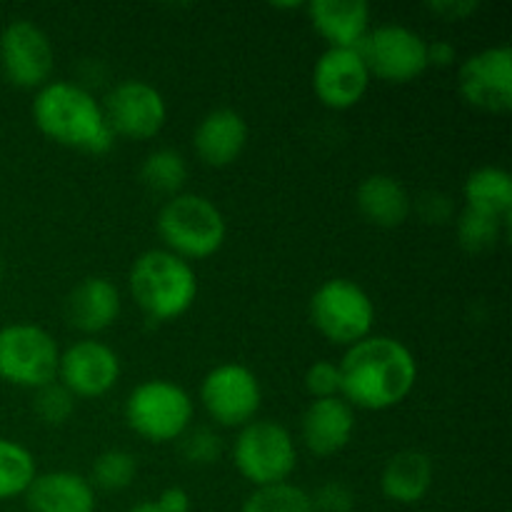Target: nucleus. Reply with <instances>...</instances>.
<instances>
[{
  "label": "nucleus",
  "instance_id": "5701e85b",
  "mask_svg": "<svg viewBox=\"0 0 512 512\" xmlns=\"http://www.w3.org/2000/svg\"><path fill=\"white\" fill-rule=\"evenodd\" d=\"M465 208L480 210L508 223L512 210V178L508 170L485 165L473 170L463 185Z\"/></svg>",
  "mask_w": 512,
  "mask_h": 512
},
{
  "label": "nucleus",
  "instance_id": "dca6fc26",
  "mask_svg": "<svg viewBox=\"0 0 512 512\" xmlns=\"http://www.w3.org/2000/svg\"><path fill=\"white\" fill-rule=\"evenodd\" d=\"M353 433L355 410L343 398L313 400L300 423L305 448L318 458H330L348 448Z\"/></svg>",
  "mask_w": 512,
  "mask_h": 512
},
{
  "label": "nucleus",
  "instance_id": "473e14b6",
  "mask_svg": "<svg viewBox=\"0 0 512 512\" xmlns=\"http://www.w3.org/2000/svg\"><path fill=\"white\" fill-rule=\"evenodd\" d=\"M418 213L425 223H445L450 218V213H453V205H450L448 195L425 193L418 200Z\"/></svg>",
  "mask_w": 512,
  "mask_h": 512
},
{
  "label": "nucleus",
  "instance_id": "72a5a7b5",
  "mask_svg": "<svg viewBox=\"0 0 512 512\" xmlns=\"http://www.w3.org/2000/svg\"><path fill=\"white\" fill-rule=\"evenodd\" d=\"M478 5L480 3L475 0H438V3H428V10L453 23V20H465L468 15H473Z\"/></svg>",
  "mask_w": 512,
  "mask_h": 512
},
{
  "label": "nucleus",
  "instance_id": "cd10ccee",
  "mask_svg": "<svg viewBox=\"0 0 512 512\" xmlns=\"http://www.w3.org/2000/svg\"><path fill=\"white\" fill-rule=\"evenodd\" d=\"M505 220L493 218L488 213H480V210L465 208L458 215V240L463 245V250L468 253L480 255L488 253L498 245V240L503 238Z\"/></svg>",
  "mask_w": 512,
  "mask_h": 512
},
{
  "label": "nucleus",
  "instance_id": "aec40b11",
  "mask_svg": "<svg viewBox=\"0 0 512 512\" xmlns=\"http://www.w3.org/2000/svg\"><path fill=\"white\" fill-rule=\"evenodd\" d=\"M23 498L28 512H95L98 508L88 478L70 470L38 475Z\"/></svg>",
  "mask_w": 512,
  "mask_h": 512
},
{
  "label": "nucleus",
  "instance_id": "ddd939ff",
  "mask_svg": "<svg viewBox=\"0 0 512 512\" xmlns=\"http://www.w3.org/2000/svg\"><path fill=\"white\" fill-rule=\"evenodd\" d=\"M460 95L483 113H508L512 108V50L495 45L463 60L458 73Z\"/></svg>",
  "mask_w": 512,
  "mask_h": 512
},
{
  "label": "nucleus",
  "instance_id": "2f4dec72",
  "mask_svg": "<svg viewBox=\"0 0 512 512\" xmlns=\"http://www.w3.org/2000/svg\"><path fill=\"white\" fill-rule=\"evenodd\" d=\"M310 500H313V512H353L355 508V493L340 480L320 485Z\"/></svg>",
  "mask_w": 512,
  "mask_h": 512
},
{
  "label": "nucleus",
  "instance_id": "a211bd4d",
  "mask_svg": "<svg viewBox=\"0 0 512 512\" xmlns=\"http://www.w3.org/2000/svg\"><path fill=\"white\" fill-rule=\"evenodd\" d=\"M248 133V123L238 110H210L193 133L195 155L210 168H228L248 145Z\"/></svg>",
  "mask_w": 512,
  "mask_h": 512
},
{
  "label": "nucleus",
  "instance_id": "c85d7f7f",
  "mask_svg": "<svg viewBox=\"0 0 512 512\" xmlns=\"http://www.w3.org/2000/svg\"><path fill=\"white\" fill-rule=\"evenodd\" d=\"M33 413L38 415L40 423L50 425V428H60V425H65L70 418H73L75 395L53 380V383L35 390Z\"/></svg>",
  "mask_w": 512,
  "mask_h": 512
},
{
  "label": "nucleus",
  "instance_id": "9d476101",
  "mask_svg": "<svg viewBox=\"0 0 512 512\" xmlns=\"http://www.w3.org/2000/svg\"><path fill=\"white\" fill-rule=\"evenodd\" d=\"M358 50L370 75L385 83H410L428 70V40L405 25H378Z\"/></svg>",
  "mask_w": 512,
  "mask_h": 512
},
{
  "label": "nucleus",
  "instance_id": "20e7f679",
  "mask_svg": "<svg viewBox=\"0 0 512 512\" xmlns=\"http://www.w3.org/2000/svg\"><path fill=\"white\" fill-rule=\"evenodd\" d=\"M165 250L183 260H205L225 243V218L213 200L200 193H178L158 213Z\"/></svg>",
  "mask_w": 512,
  "mask_h": 512
},
{
  "label": "nucleus",
  "instance_id": "a878e982",
  "mask_svg": "<svg viewBox=\"0 0 512 512\" xmlns=\"http://www.w3.org/2000/svg\"><path fill=\"white\" fill-rule=\"evenodd\" d=\"M138 475V460L128 450H105L95 458L93 468H90L88 483L95 488L105 490V493H120V490L130 488Z\"/></svg>",
  "mask_w": 512,
  "mask_h": 512
},
{
  "label": "nucleus",
  "instance_id": "4c0bfd02",
  "mask_svg": "<svg viewBox=\"0 0 512 512\" xmlns=\"http://www.w3.org/2000/svg\"><path fill=\"white\" fill-rule=\"evenodd\" d=\"M3 273H5V270H3V258H0V285H3Z\"/></svg>",
  "mask_w": 512,
  "mask_h": 512
},
{
  "label": "nucleus",
  "instance_id": "1a4fd4ad",
  "mask_svg": "<svg viewBox=\"0 0 512 512\" xmlns=\"http://www.w3.org/2000/svg\"><path fill=\"white\" fill-rule=\"evenodd\" d=\"M205 413L223 428H245L263 405L258 375L240 363L215 365L200 383Z\"/></svg>",
  "mask_w": 512,
  "mask_h": 512
},
{
  "label": "nucleus",
  "instance_id": "f704fd0d",
  "mask_svg": "<svg viewBox=\"0 0 512 512\" xmlns=\"http://www.w3.org/2000/svg\"><path fill=\"white\" fill-rule=\"evenodd\" d=\"M155 505L163 512H190V495L183 488H165Z\"/></svg>",
  "mask_w": 512,
  "mask_h": 512
},
{
  "label": "nucleus",
  "instance_id": "412c9836",
  "mask_svg": "<svg viewBox=\"0 0 512 512\" xmlns=\"http://www.w3.org/2000/svg\"><path fill=\"white\" fill-rule=\"evenodd\" d=\"M360 215L378 228H400L413 210V198L398 178L385 173L368 175L355 193Z\"/></svg>",
  "mask_w": 512,
  "mask_h": 512
},
{
  "label": "nucleus",
  "instance_id": "f03ea898",
  "mask_svg": "<svg viewBox=\"0 0 512 512\" xmlns=\"http://www.w3.org/2000/svg\"><path fill=\"white\" fill-rule=\"evenodd\" d=\"M33 123L45 138L80 150L88 155H103L113 148L115 135L105 120L103 103L90 90L68 80H53L35 93Z\"/></svg>",
  "mask_w": 512,
  "mask_h": 512
},
{
  "label": "nucleus",
  "instance_id": "7ed1b4c3",
  "mask_svg": "<svg viewBox=\"0 0 512 512\" xmlns=\"http://www.w3.org/2000/svg\"><path fill=\"white\" fill-rule=\"evenodd\" d=\"M128 285L138 308L155 323L183 318L198 298V275L193 265L165 248L138 255L130 268Z\"/></svg>",
  "mask_w": 512,
  "mask_h": 512
},
{
  "label": "nucleus",
  "instance_id": "7c9ffc66",
  "mask_svg": "<svg viewBox=\"0 0 512 512\" xmlns=\"http://www.w3.org/2000/svg\"><path fill=\"white\" fill-rule=\"evenodd\" d=\"M305 390L310 398L325 400V398H340V368L330 360H318L305 370Z\"/></svg>",
  "mask_w": 512,
  "mask_h": 512
},
{
  "label": "nucleus",
  "instance_id": "393cba45",
  "mask_svg": "<svg viewBox=\"0 0 512 512\" xmlns=\"http://www.w3.org/2000/svg\"><path fill=\"white\" fill-rule=\"evenodd\" d=\"M140 180L153 193L173 198L183 190L185 180H188V163H185L183 153H178V150L160 148L143 160Z\"/></svg>",
  "mask_w": 512,
  "mask_h": 512
},
{
  "label": "nucleus",
  "instance_id": "f8f14e48",
  "mask_svg": "<svg viewBox=\"0 0 512 512\" xmlns=\"http://www.w3.org/2000/svg\"><path fill=\"white\" fill-rule=\"evenodd\" d=\"M103 113L115 138L150 140L163 130L168 105L163 93L145 80H123L105 95Z\"/></svg>",
  "mask_w": 512,
  "mask_h": 512
},
{
  "label": "nucleus",
  "instance_id": "6e6552de",
  "mask_svg": "<svg viewBox=\"0 0 512 512\" xmlns=\"http://www.w3.org/2000/svg\"><path fill=\"white\" fill-rule=\"evenodd\" d=\"M60 348L40 325L13 323L0 328V380L38 390L58 378Z\"/></svg>",
  "mask_w": 512,
  "mask_h": 512
},
{
  "label": "nucleus",
  "instance_id": "4be33fe9",
  "mask_svg": "<svg viewBox=\"0 0 512 512\" xmlns=\"http://www.w3.org/2000/svg\"><path fill=\"white\" fill-rule=\"evenodd\" d=\"M433 460L420 450H403L385 463L380 490L398 505H415L433 488Z\"/></svg>",
  "mask_w": 512,
  "mask_h": 512
},
{
  "label": "nucleus",
  "instance_id": "2eb2a0df",
  "mask_svg": "<svg viewBox=\"0 0 512 512\" xmlns=\"http://www.w3.org/2000/svg\"><path fill=\"white\" fill-rule=\"evenodd\" d=\"M370 70L358 48H328L313 68V90L325 108L348 110L363 100Z\"/></svg>",
  "mask_w": 512,
  "mask_h": 512
},
{
  "label": "nucleus",
  "instance_id": "9b49d317",
  "mask_svg": "<svg viewBox=\"0 0 512 512\" xmlns=\"http://www.w3.org/2000/svg\"><path fill=\"white\" fill-rule=\"evenodd\" d=\"M55 53L48 33L30 20H13L0 33V68L15 88L33 90L50 83Z\"/></svg>",
  "mask_w": 512,
  "mask_h": 512
},
{
  "label": "nucleus",
  "instance_id": "4468645a",
  "mask_svg": "<svg viewBox=\"0 0 512 512\" xmlns=\"http://www.w3.org/2000/svg\"><path fill=\"white\" fill-rule=\"evenodd\" d=\"M58 378L75 398H103L120 380V358L100 340H78L60 353Z\"/></svg>",
  "mask_w": 512,
  "mask_h": 512
},
{
  "label": "nucleus",
  "instance_id": "e433bc0d",
  "mask_svg": "<svg viewBox=\"0 0 512 512\" xmlns=\"http://www.w3.org/2000/svg\"><path fill=\"white\" fill-rule=\"evenodd\" d=\"M128 512H163L158 508V505L153 503V500H150V503H140V505H135V508H130Z\"/></svg>",
  "mask_w": 512,
  "mask_h": 512
},
{
  "label": "nucleus",
  "instance_id": "c756f323",
  "mask_svg": "<svg viewBox=\"0 0 512 512\" xmlns=\"http://www.w3.org/2000/svg\"><path fill=\"white\" fill-rule=\"evenodd\" d=\"M180 440H183V445H180L183 458L190 465H198V468L215 465L220 460V455H223V438L210 428H193Z\"/></svg>",
  "mask_w": 512,
  "mask_h": 512
},
{
  "label": "nucleus",
  "instance_id": "6ab92c4d",
  "mask_svg": "<svg viewBox=\"0 0 512 512\" xmlns=\"http://www.w3.org/2000/svg\"><path fill=\"white\" fill-rule=\"evenodd\" d=\"M305 10L330 48H360L370 33V5L365 0H315L305 3Z\"/></svg>",
  "mask_w": 512,
  "mask_h": 512
},
{
  "label": "nucleus",
  "instance_id": "bb28decb",
  "mask_svg": "<svg viewBox=\"0 0 512 512\" xmlns=\"http://www.w3.org/2000/svg\"><path fill=\"white\" fill-rule=\"evenodd\" d=\"M240 512H313V500L298 485L275 483L255 488L245 498Z\"/></svg>",
  "mask_w": 512,
  "mask_h": 512
},
{
  "label": "nucleus",
  "instance_id": "39448f33",
  "mask_svg": "<svg viewBox=\"0 0 512 512\" xmlns=\"http://www.w3.org/2000/svg\"><path fill=\"white\" fill-rule=\"evenodd\" d=\"M125 423L148 443H173L190 430L193 400L170 380H145L125 400Z\"/></svg>",
  "mask_w": 512,
  "mask_h": 512
},
{
  "label": "nucleus",
  "instance_id": "c9c22d12",
  "mask_svg": "<svg viewBox=\"0 0 512 512\" xmlns=\"http://www.w3.org/2000/svg\"><path fill=\"white\" fill-rule=\"evenodd\" d=\"M455 58H458V50L448 40H433V43H428V68L430 65H435V68H448V65L455 63Z\"/></svg>",
  "mask_w": 512,
  "mask_h": 512
},
{
  "label": "nucleus",
  "instance_id": "f3484780",
  "mask_svg": "<svg viewBox=\"0 0 512 512\" xmlns=\"http://www.w3.org/2000/svg\"><path fill=\"white\" fill-rule=\"evenodd\" d=\"M120 290L115 288L113 280L100 278H83L65 298V320L75 330L85 335H95L108 330L120 318Z\"/></svg>",
  "mask_w": 512,
  "mask_h": 512
},
{
  "label": "nucleus",
  "instance_id": "b1692460",
  "mask_svg": "<svg viewBox=\"0 0 512 512\" xmlns=\"http://www.w3.org/2000/svg\"><path fill=\"white\" fill-rule=\"evenodd\" d=\"M35 478L38 465L33 453L15 440L0 438V503L23 498Z\"/></svg>",
  "mask_w": 512,
  "mask_h": 512
},
{
  "label": "nucleus",
  "instance_id": "423d86ee",
  "mask_svg": "<svg viewBox=\"0 0 512 512\" xmlns=\"http://www.w3.org/2000/svg\"><path fill=\"white\" fill-rule=\"evenodd\" d=\"M310 323L335 345H355L375 325V305L358 283L348 278L325 280L310 298Z\"/></svg>",
  "mask_w": 512,
  "mask_h": 512
},
{
  "label": "nucleus",
  "instance_id": "f257e3e1",
  "mask_svg": "<svg viewBox=\"0 0 512 512\" xmlns=\"http://www.w3.org/2000/svg\"><path fill=\"white\" fill-rule=\"evenodd\" d=\"M340 395L350 408L388 410L403 403L418 383L413 350L388 335H368L340 360Z\"/></svg>",
  "mask_w": 512,
  "mask_h": 512
},
{
  "label": "nucleus",
  "instance_id": "0eeeda50",
  "mask_svg": "<svg viewBox=\"0 0 512 512\" xmlns=\"http://www.w3.org/2000/svg\"><path fill=\"white\" fill-rule=\"evenodd\" d=\"M233 463L255 488L288 483L298 465V448L285 425L275 420H253L240 428L235 438Z\"/></svg>",
  "mask_w": 512,
  "mask_h": 512
}]
</instances>
